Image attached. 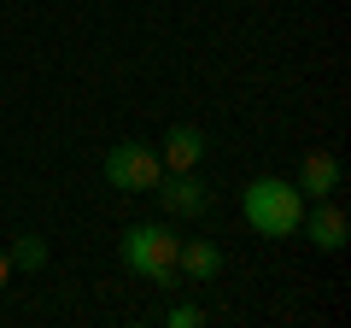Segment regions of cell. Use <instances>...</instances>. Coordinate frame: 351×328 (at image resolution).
Returning <instances> with one entry per match:
<instances>
[{
  "label": "cell",
  "mask_w": 351,
  "mask_h": 328,
  "mask_svg": "<svg viewBox=\"0 0 351 328\" xmlns=\"http://www.w3.org/2000/svg\"><path fill=\"white\" fill-rule=\"evenodd\" d=\"M240 211H246V223L258 229V235H269V240H287V235H299L304 194L293 188V182H281V176H258L246 194H240Z\"/></svg>",
  "instance_id": "1"
},
{
  "label": "cell",
  "mask_w": 351,
  "mask_h": 328,
  "mask_svg": "<svg viewBox=\"0 0 351 328\" xmlns=\"http://www.w3.org/2000/svg\"><path fill=\"white\" fill-rule=\"evenodd\" d=\"M176 229L164 223H135L123 235V264L135 270V276H147L152 288H176Z\"/></svg>",
  "instance_id": "2"
},
{
  "label": "cell",
  "mask_w": 351,
  "mask_h": 328,
  "mask_svg": "<svg viewBox=\"0 0 351 328\" xmlns=\"http://www.w3.org/2000/svg\"><path fill=\"white\" fill-rule=\"evenodd\" d=\"M158 176H164V159L147 141H117V147L106 152V182H112L117 194H152Z\"/></svg>",
  "instance_id": "3"
},
{
  "label": "cell",
  "mask_w": 351,
  "mask_h": 328,
  "mask_svg": "<svg viewBox=\"0 0 351 328\" xmlns=\"http://www.w3.org/2000/svg\"><path fill=\"white\" fill-rule=\"evenodd\" d=\"M152 194H158V205L170 217H205V211H211V188H205L193 170H164Z\"/></svg>",
  "instance_id": "4"
},
{
  "label": "cell",
  "mask_w": 351,
  "mask_h": 328,
  "mask_svg": "<svg viewBox=\"0 0 351 328\" xmlns=\"http://www.w3.org/2000/svg\"><path fill=\"white\" fill-rule=\"evenodd\" d=\"M299 229H304V240H311L316 253H339L351 240V223H346V211H339L334 200H316V211H304Z\"/></svg>",
  "instance_id": "5"
},
{
  "label": "cell",
  "mask_w": 351,
  "mask_h": 328,
  "mask_svg": "<svg viewBox=\"0 0 351 328\" xmlns=\"http://www.w3.org/2000/svg\"><path fill=\"white\" fill-rule=\"evenodd\" d=\"M339 182H346V164H339L334 152H311V159L299 164V182H293V188H299L304 200H334Z\"/></svg>",
  "instance_id": "6"
},
{
  "label": "cell",
  "mask_w": 351,
  "mask_h": 328,
  "mask_svg": "<svg viewBox=\"0 0 351 328\" xmlns=\"http://www.w3.org/2000/svg\"><path fill=\"white\" fill-rule=\"evenodd\" d=\"M217 270H223V246H217V240H182V246H176V276L217 281Z\"/></svg>",
  "instance_id": "7"
},
{
  "label": "cell",
  "mask_w": 351,
  "mask_h": 328,
  "mask_svg": "<svg viewBox=\"0 0 351 328\" xmlns=\"http://www.w3.org/2000/svg\"><path fill=\"white\" fill-rule=\"evenodd\" d=\"M158 159H164V170H193V164L205 159V129H193V124H176L170 135H164Z\"/></svg>",
  "instance_id": "8"
},
{
  "label": "cell",
  "mask_w": 351,
  "mask_h": 328,
  "mask_svg": "<svg viewBox=\"0 0 351 328\" xmlns=\"http://www.w3.org/2000/svg\"><path fill=\"white\" fill-rule=\"evenodd\" d=\"M6 258H12V270H41L47 264V240L41 235H18L12 246H6Z\"/></svg>",
  "instance_id": "9"
},
{
  "label": "cell",
  "mask_w": 351,
  "mask_h": 328,
  "mask_svg": "<svg viewBox=\"0 0 351 328\" xmlns=\"http://www.w3.org/2000/svg\"><path fill=\"white\" fill-rule=\"evenodd\" d=\"M164 323H170V328H199L205 311H199V305H170V311H164Z\"/></svg>",
  "instance_id": "10"
},
{
  "label": "cell",
  "mask_w": 351,
  "mask_h": 328,
  "mask_svg": "<svg viewBox=\"0 0 351 328\" xmlns=\"http://www.w3.org/2000/svg\"><path fill=\"white\" fill-rule=\"evenodd\" d=\"M6 281H12V258L0 253V288H6Z\"/></svg>",
  "instance_id": "11"
}]
</instances>
